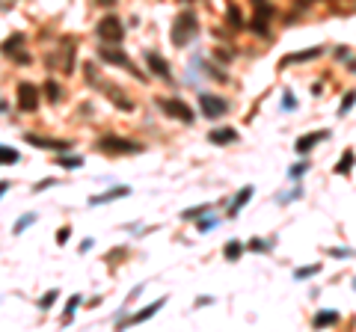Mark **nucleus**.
<instances>
[{"label": "nucleus", "instance_id": "nucleus-9", "mask_svg": "<svg viewBox=\"0 0 356 332\" xmlns=\"http://www.w3.org/2000/svg\"><path fill=\"white\" fill-rule=\"evenodd\" d=\"M21 42H24V36H21V33H15L12 39H6L3 54H6V57H12V60H18V63H30V54H27V51H21Z\"/></svg>", "mask_w": 356, "mask_h": 332}, {"label": "nucleus", "instance_id": "nucleus-13", "mask_svg": "<svg viewBox=\"0 0 356 332\" xmlns=\"http://www.w3.org/2000/svg\"><path fill=\"white\" fill-rule=\"evenodd\" d=\"M163 302H166V297H161V299H158V302H152V305H146L143 311H137V314L131 317V326H137V323H143V320H149L152 314H158V311H161V305H163Z\"/></svg>", "mask_w": 356, "mask_h": 332}, {"label": "nucleus", "instance_id": "nucleus-20", "mask_svg": "<svg viewBox=\"0 0 356 332\" xmlns=\"http://www.w3.org/2000/svg\"><path fill=\"white\" fill-rule=\"evenodd\" d=\"M107 95H110V98L116 101V104H119V107H122V110H134V101L122 98V95H119V89H116V86H110V92H107Z\"/></svg>", "mask_w": 356, "mask_h": 332}, {"label": "nucleus", "instance_id": "nucleus-10", "mask_svg": "<svg viewBox=\"0 0 356 332\" xmlns=\"http://www.w3.org/2000/svg\"><path fill=\"white\" fill-rule=\"evenodd\" d=\"M253 6L259 9V12H256V18H253V30H256V33H267V15H270L273 9H270L264 0H253Z\"/></svg>", "mask_w": 356, "mask_h": 332}, {"label": "nucleus", "instance_id": "nucleus-30", "mask_svg": "<svg viewBox=\"0 0 356 332\" xmlns=\"http://www.w3.org/2000/svg\"><path fill=\"white\" fill-rule=\"evenodd\" d=\"M77 305H80V297H77V294H74V297L68 299V305H65V317H71V314H74V308H77Z\"/></svg>", "mask_w": 356, "mask_h": 332}, {"label": "nucleus", "instance_id": "nucleus-16", "mask_svg": "<svg viewBox=\"0 0 356 332\" xmlns=\"http://www.w3.org/2000/svg\"><path fill=\"white\" fill-rule=\"evenodd\" d=\"M315 57H321V48H312V51H303V54H291V57H285L279 66H291V63H306V60H315Z\"/></svg>", "mask_w": 356, "mask_h": 332}, {"label": "nucleus", "instance_id": "nucleus-25", "mask_svg": "<svg viewBox=\"0 0 356 332\" xmlns=\"http://www.w3.org/2000/svg\"><path fill=\"white\" fill-rule=\"evenodd\" d=\"M33 220H36V214H27V217H21V220L15 223V234H21V232H24V229H27V226L33 223Z\"/></svg>", "mask_w": 356, "mask_h": 332}, {"label": "nucleus", "instance_id": "nucleus-21", "mask_svg": "<svg viewBox=\"0 0 356 332\" xmlns=\"http://www.w3.org/2000/svg\"><path fill=\"white\" fill-rule=\"evenodd\" d=\"M335 320H338L335 311H321V314L315 317V326H329V323H335Z\"/></svg>", "mask_w": 356, "mask_h": 332}, {"label": "nucleus", "instance_id": "nucleus-34", "mask_svg": "<svg viewBox=\"0 0 356 332\" xmlns=\"http://www.w3.org/2000/svg\"><path fill=\"white\" fill-rule=\"evenodd\" d=\"M303 172H306V166H303V163H300V166H291V175H294V178H297V175H303Z\"/></svg>", "mask_w": 356, "mask_h": 332}, {"label": "nucleus", "instance_id": "nucleus-3", "mask_svg": "<svg viewBox=\"0 0 356 332\" xmlns=\"http://www.w3.org/2000/svg\"><path fill=\"white\" fill-rule=\"evenodd\" d=\"M98 36L104 39V45H122V39H125V27H122L119 18L107 15V18L98 21Z\"/></svg>", "mask_w": 356, "mask_h": 332}, {"label": "nucleus", "instance_id": "nucleus-18", "mask_svg": "<svg viewBox=\"0 0 356 332\" xmlns=\"http://www.w3.org/2000/svg\"><path fill=\"white\" fill-rule=\"evenodd\" d=\"M350 169H353V151L347 148V151L341 154V160H338V166H335V172H338V175H347Z\"/></svg>", "mask_w": 356, "mask_h": 332}, {"label": "nucleus", "instance_id": "nucleus-29", "mask_svg": "<svg viewBox=\"0 0 356 332\" xmlns=\"http://www.w3.org/2000/svg\"><path fill=\"white\" fill-rule=\"evenodd\" d=\"M54 299H57V291H48L45 297L39 299V308H51V302H54Z\"/></svg>", "mask_w": 356, "mask_h": 332}, {"label": "nucleus", "instance_id": "nucleus-7", "mask_svg": "<svg viewBox=\"0 0 356 332\" xmlns=\"http://www.w3.org/2000/svg\"><path fill=\"white\" fill-rule=\"evenodd\" d=\"M18 110H24V113H33L36 107H39V89L33 86V83H21L18 86Z\"/></svg>", "mask_w": 356, "mask_h": 332}, {"label": "nucleus", "instance_id": "nucleus-17", "mask_svg": "<svg viewBox=\"0 0 356 332\" xmlns=\"http://www.w3.org/2000/svg\"><path fill=\"white\" fill-rule=\"evenodd\" d=\"M250 199H253V187H244V190H241V193L234 196V202H231V211H228V214L234 217V214H238V211L244 208V202H250Z\"/></svg>", "mask_w": 356, "mask_h": 332}, {"label": "nucleus", "instance_id": "nucleus-14", "mask_svg": "<svg viewBox=\"0 0 356 332\" xmlns=\"http://www.w3.org/2000/svg\"><path fill=\"white\" fill-rule=\"evenodd\" d=\"M146 60H149V66H152V71H155L158 77H169V66L163 63V57H161V54L149 51V54H146Z\"/></svg>", "mask_w": 356, "mask_h": 332}, {"label": "nucleus", "instance_id": "nucleus-33", "mask_svg": "<svg viewBox=\"0 0 356 332\" xmlns=\"http://www.w3.org/2000/svg\"><path fill=\"white\" fill-rule=\"evenodd\" d=\"M329 252L338 255V258H347V255H350V249H329Z\"/></svg>", "mask_w": 356, "mask_h": 332}, {"label": "nucleus", "instance_id": "nucleus-8", "mask_svg": "<svg viewBox=\"0 0 356 332\" xmlns=\"http://www.w3.org/2000/svg\"><path fill=\"white\" fill-rule=\"evenodd\" d=\"M24 139L30 142L33 148H51V151H68V148H71V142H65V139H51V136H36V133H27Z\"/></svg>", "mask_w": 356, "mask_h": 332}, {"label": "nucleus", "instance_id": "nucleus-35", "mask_svg": "<svg viewBox=\"0 0 356 332\" xmlns=\"http://www.w3.org/2000/svg\"><path fill=\"white\" fill-rule=\"evenodd\" d=\"M6 190H9V181H0V196H3Z\"/></svg>", "mask_w": 356, "mask_h": 332}, {"label": "nucleus", "instance_id": "nucleus-32", "mask_svg": "<svg viewBox=\"0 0 356 332\" xmlns=\"http://www.w3.org/2000/svg\"><path fill=\"white\" fill-rule=\"evenodd\" d=\"M68 229H60V232H57V243H65V240H68Z\"/></svg>", "mask_w": 356, "mask_h": 332}, {"label": "nucleus", "instance_id": "nucleus-23", "mask_svg": "<svg viewBox=\"0 0 356 332\" xmlns=\"http://www.w3.org/2000/svg\"><path fill=\"white\" fill-rule=\"evenodd\" d=\"M211 211V205H202V208H190V211H184V220H193V217H202V214H208Z\"/></svg>", "mask_w": 356, "mask_h": 332}, {"label": "nucleus", "instance_id": "nucleus-24", "mask_svg": "<svg viewBox=\"0 0 356 332\" xmlns=\"http://www.w3.org/2000/svg\"><path fill=\"white\" fill-rule=\"evenodd\" d=\"M241 249H244L241 243H228V246H226V258H228V261H238V255H241Z\"/></svg>", "mask_w": 356, "mask_h": 332}, {"label": "nucleus", "instance_id": "nucleus-26", "mask_svg": "<svg viewBox=\"0 0 356 332\" xmlns=\"http://www.w3.org/2000/svg\"><path fill=\"white\" fill-rule=\"evenodd\" d=\"M80 163H83L80 157H60V166H63V169H77Z\"/></svg>", "mask_w": 356, "mask_h": 332}, {"label": "nucleus", "instance_id": "nucleus-12", "mask_svg": "<svg viewBox=\"0 0 356 332\" xmlns=\"http://www.w3.org/2000/svg\"><path fill=\"white\" fill-rule=\"evenodd\" d=\"M131 187H113V190H107V193H98V196H92L89 199V205H104V202H116L122 199V196H128Z\"/></svg>", "mask_w": 356, "mask_h": 332}, {"label": "nucleus", "instance_id": "nucleus-27", "mask_svg": "<svg viewBox=\"0 0 356 332\" xmlns=\"http://www.w3.org/2000/svg\"><path fill=\"white\" fill-rule=\"evenodd\" d=\"M353 104H356V92H347V98L341 101V107H338V110H341V116H344V113H347Z\"/></svg>", "mask_w": 356, "mask_h": 332}, {"label": "nucleus", "instance_id": "nucleus-2", "mask_svg": "<svg viewBox=\"0 0 356 332\" xmlns=\"http://www.w3.org/2000/svg\"><path fill=\"white\" fill-rule=\"evenodd\" d=\"M98 151H104V154H137V151H143V145L131 142V139H122V136H101L98 139Z\"/></svg>", "mask_w": 356, "mask_h": 332}, {"label": "nucleus", "instance_id": "nucleus-22", "mask_svg": "<svg viewBox=\"0 0 356 332\" xmlns=\"http://www.w3.org/2000/svg\"><path fill=\"white\" fill-rule=\"evenodd\" d=\"M45 92H48V98H51V101H60V86H57L54 80L45 83Z\"/></svg>", "mask_w": 356, "mask_h": 332}, {"label": "nucleus", "instance_id": "nucleus-15", "mask_svg": "<svg viewBox=\"0 0 356 332\" xmlns=\"http://www.w3.org/2000/svg\"><path fill=\"white\" fill-rule=\"evenodd\" d=\"M208 139L217 142V145H226V142H234V139H238V131H231V128H217V131L208 133Z\"/></svg>", "mask_w": 356, "mask_h": 332}, {"label": "nucleus", "instance_id": "nucleus-5", "mask_svg": "<svg viewBox=\"0 0 356 332\" xmlns=\"http://www.w3.org/2000/svg\"><path fill=\"white\" fill-rule=\"evenodd\" d=\"M158 104H161V110L166 113V116H172V119H178V122H184V125H190V122L196 119L193 110H190L184 101H178V98H161Z\"/></svg>", "mask_w": 356, "mask_h": 332}, {"label": "nucleus", "instance_id": "nucleus-11", "mask_svg": "<svg viewBox=\"0 0 356 332\" xmlns=\"http://www.w3.org/2000/svg\"><path fill=\"white\" fill-rule=\"evenodd\" d=\"M326 136H329V131H315V133H306L303 139H297V151H300V154H306L309 148H315V145H318L321 139H326Z\"/></svg>", "mask_w": 356, "mask_h": 332}, {"label": "nucleus", "instance_id": "nucleus-19", "mask_svg": "<svg viewBox=\"0 0 356 332\" xmlns=\"http://www.w3.org/2000/svg\"><path fill=\"white\" fill-rule=\"evenodd\" d=\"M12 163H18V151L0 145V166H12Z\"/></svg>", "mask_w": 356, "mask_h": 332}, {"label": "nucleus", "instance_id": "nucleus-28", "mask_svg": "<svg viewBox=\"0 0 356 332\" xmlns=\"http://www.w3.org/2000/svg\"><path fill=\"white\" fill-rule=\"evenodd\" d=\"M321 267L318 264H312V267H303V270H297V279H309V276H315Z\"/></svg>", "mask_w": 356, "mask_h": 332}, {"label": "nucleus", "instance_id": "nucleus-31", "mask_svg": "<svg viewBox=\"0 0 356 332\" xmlns=\"http://www.w3.org/2000/svg\"><path fill=\"white\" fill-rule=\"evenodd\" d=\"M48 187H54V178H45V181H39L33 190H36V193H42V190H48Z\"/></svg>", "mask_w": 356, "mask_h": 332}, {"label": "nucleus", "instance_id": "nucleus-6", "mask_svg": "<svg viewBox=\"0 0 356 332\" xmlns=\"http://www.w3.org/2000/svg\"><path fill=\"white\" fill-rule=\"evenodd\" d=\"M98 57H101V60H107V63H113V66H122L125 71H134V74L143 80V74L134 68V63H131L122 51H119V45H101V48H98Z\"/></svg>", "mask_w": 356, "mask_h": 332}, {"label": "nucleus", "instance_id": "nucleus-36", "mask_svg": "<svg viewBox=\"0 0 356 332\" xmlns=\"http://www.w3.org/2000/svg\"><path fill=\"white\" fill-rule=\"evenodd\" d=\"M353 288H356V285H353Z\"/></svg>", "mask_w": 356, "mask_h": 332}, {"label": "nucleus", "instance_id": "nucleus-4", "mask_svg": "<svg viewBox=\"0 0 356 332\" xmlns=\"http://www.w3.org/2000/svg\"><path fill=\"white\" fill-rule=\"evenodd\" d=\"M199 110H202L205 119H220V116H226L228 104L226 98H217L211 92H199Z\"/></svg>", "mask_w": 356, "mask_h": 332}, {"label": "nucleus", "instance_id": "nucleus-1", "mask_svg": "<svg viewBox=\"0 0 356 332\" xmlns=\"http://www.w3.org/2000/svg\"><path fill=\"white\" fill-rule=\"evenodd\" d=\"M199 33V21H196L193 12H184V15H178L175 18V24H172V45L175 48H187L190 45V39Z\"/></svg>", "mask_w": 356, "mask_h": 332}]
</instances>
